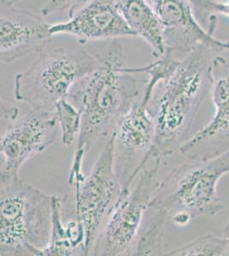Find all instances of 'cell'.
Instances as JSON below:
<instances>
[{
	"instance_id": "8992f818",
	"label": "cell",
	"mask_w": 229,
	"mask_h": 256,
	"mask_svg": "<svg viewBox=\"0 0 229 256\" xmlns=\"http://www.w3.org/2000/svg\"><path fill=\"white\" fill-rule=\"evenodd\" d=\"M162 158H152L140 172L134 189L121 196L96 238L91 256H131L160 182Z\"/></svg>"
},
{
	"instance_id": "44dd1931",
	"label": "cell",
	"mask_w": 229,
	"mask_h": 256,
	"mask_svg": "<svg viewBox=\"0 0 229 256\" xmlns=\"http://www.w3.org/2000/svg\"><path fill=\"white\" fill-rule=\"evenodd\" d=\"M19 114V110L15 104L1 99V120H16Z\"/></svg>"
},
{
	"instance_id": "52a82bcc",
	"label": "cell",
	"mask_w": 229,
	"mask_h": 256,
	"mask_svg": "<svg viewBox=\"0 0 229 256\" xmlns=\"http://www.w3.org/2000/svg\"><path fill=\"white\" fill-rule=\"evenodd\" d=\"M122 187L115 168V134L108 138L88 176L76 188V218L86 234V254L91 256L96 238L119 201Z\"/></svg>"
},
{
	"instance_id": "7c38bea8",
	"label": "cell",
	"mask_w": 229,
	"mask_h": 256,
	"mask_svg": "<svg viewBox=\"0 0 229 256\" xmlns=\"http://www.w3.org/2000/svg\"><path fill=\"white\" fill-rule=\"evenodd\" d=\"M1 62L12 64L30 53L40 52L51 44V25L33 12L1 6Z\"/></svg>"
},
{
	"instance_id": "2e32d148",
	"label": "cell",
	"mask_w": 229,
	"mask_h": 256,
	"mask_svg": "<svg viewBox=\"0 0 229 256\" xmlns=\"http://www.w3.org/2000/svg\"><path fill=\"white\" fill-rule=\"evenodd\" d=\"M150 214L139 233L131 256H163V236L168 218L162 212L149 208Z\"/></svg>"
},
{
	"instance_id": "d6986e66",
	"label": "cell",
	"mask_w": 229,
	"mask_h": 256,
	"mask_svg": "<svg viewBox=\"0 0 229 256\" xmlns=\"http://www.w3.org/2000/svg\"><path fill=\"white\" fill-rule=\"evenodd\" d=\"M199 22L207 24L212 16L221 15L229 19V0H189Z\"/></svg>"
},
{
	"instance_id": "ac0fdd59",
	"label": "cell",
	"mask_w": 229,
	"mask_h": 256,
	"mask_svg": "<svg viewBox=\"0 0 229 256\" xmlns=\"http://www.w3.org/2000/svg\"><path fill=\"white\" fill-rule=\"evenodd\" d=\"M224 239L222 236L207 234L190 242L176 250L163 254L168 256H224Z\"/></svg>"
},
{
	"instance_id": "ffe728a7",
	"label": "cell",
	"mask_w": 229,
	"mask_h": 256,
	"mask_svg": "<svg viewBox=\"0 0 229 256\" xmlns=\"http://www.w3.org/2000/svg\"><path fill=\"white\" fill-rule=\"evenodd\" d=\"M86 0H49L42 8L41 14L43 16H48L55 12H61L64 10L74 9L81 6Z\"/></svg>"
},
{
	"instance_id": "9a60e30c",
	"label": "cell",
	"mask_w": 229,
	"mask_h": 256,
	"mask_svg": "<svg viewBox=\"0 0 229 256\" xmlns=\"http://www.w3.org/2000/svg\"><path fill=\"white\" fill-rule=\"evenodd\" d=\"M128 26L150 46L156 58L167 56L163 26L149 0H116Z\"/></svg>"
},
{
	"instance_id": "7402d4cb",
	"label": "cell",
	"mask_w": 229,
	"mask_h": 256,
	"mask_svg": "<svg viewBox=\"0 0 229 256\" xmlns=\"http://www.w3.org/2000/svg\"><path fill=\"white\" fill-rule=\"evenodd\" d=\"M222 238L224 239V256H229V220L226 222V226L224 227L223 235Z\"/></svg>"
},
{
	"instance_id": "7a4b0ae2",
	"label": "cell",
	"mask_w": 229,
	"mask_h": 256,
	"mask_svg": "<svg viewBox=\"0 0 229 256\" xmlns=\"http://www.w3.org/2000/svg\"><path fill=\"white\" fill-rule=\"evenodd\" d=\"M227 50L229 40L214 35L185 56L157 84L147 105L156 126L151 158L162 159L179 152L191 138L198 110L210 94L212 62Z\"/></svg>"
},
{
	"instance_id": "3957f363",
	"label": "cell",
	"mask_w": 229,
	"mask_h": 256,
	"mask_svg": "<svg viewBox=\"0 0 229 256\" xmlns=\"http://www.w3.org/2000/svg\"><path fill=\"white\" fill-rule=\"evenodd\" d=\"M229 172V150L217 158L190 160L172 169L157 187L149 208L163 214L178 226L223 210L218 181Z\"/></svg>"
},
{
	"instance_id": "603a6c76",
	"label": "cell",
	"mask_w": 229,
	"mask_h": 256,
	"mask_svg": "<svg viewBox=\"0 0 229 256\" xmlns=\"http://www.w3.org/2000/svg\"><path fill=\"white\" fill-rule=\"evenodd\" d=\"M21 0H1V6H14L16 4L20 2Z\"/></svg>"
},
{
	"instance_id": "5bb4252c",
	"label": "cell",
	"mask_w": 229,
	"mask_h": 256,
	"mask_svg": "<svg viewBox=\"0 0 229 256\" xmlns=\"http://www.w3.org/2000/svg\"><path fill=\"white\" fill-rule=\"evenodd\" d=\"M65 196H52L51 238L41 256H74L86 254V234L77 218L64 222Z\"/></svg>"
},
{
	"instance_id": "4fadbf2b",
	"label": "cell",
	"mask_w": 229,
	"mask_h": 256,
	"mask_svg": "<svg viewBox=\"0 0 229 256\" xmlns=\"http://www.w3.org/2000/svg\"><path fill=\"white\" fill-rule=\"evenodd\" d=\"M158 16L164 32L167 56L187 55L215 35L217 18L208 19L205 30L195 16L189 0H149Z\"/></svg>"
},
{
	"instance_id": "9c48e42d",
	"label": "cell",
	"mask_w": 229,
	"mask_h": 256,
	"mask_svg": "<svg viewBox=\"0 0 229 256\" xmlns=\"http://www.w3.org/2000/svg\"><path fill=\"white\" fill-rule=\"evenodd\" d=\"M58 116L54 110L32 108L9 126L0 140V152L5 158L0 178L19 177L27 160L53 144L58 132Z\"/></svg>"
},
{
	"instance_id": "e0dca14e",
	"label": "cell",
	"mask_w": 229,
	"mask_h": 256,
	"mask_svg": "<svg viewBox=\"0 0 229 256\" xmlns=\"http://www.w3.org/2000/svg\"><path fill=\"white\" fill-rule=\"evenodd\" d=\"M59 128L62 132V143L70 146L78 137L81 128V113L67 98L60 100L56 105Z\"/></svg>"
},
{
	"instance_id": "277c9868",
	"label": "cell",
	"mask_w": 229,
	"mask_h": 256,
	"mask_svg": "<svg viewBox=\"0 0 229 256\" xmlns=\"http://www.w3.org/2000/svg\"><path fill=\"white\" fill-rule=\"evenodd\" d=\"M0 184V256H41L51 238L52 196L19 177Z\"/></svg>"
},
{
	"instance_id": "5b68a950",
	"label": "cell",
	"mask_w": 229,
	"mask_h": 256,
	"mask_svg": "<svg viewBox=\"0 0 229 256\" xmlns=\"http://www.w3.org/2000/svg\"><path fill=\"white\" fill-rule=\"evenodd\" d=\"M38 53L32 64L15 78V98L32 108L54 110L73 86L99 65L98 56L76 47L47 46Z\"/></svg>"
},
{
	"instance_id": "6da1fadb",
	"label": "cell",
	"mask_w": 229,
	"mask_h": 256,
	"mask_svg": "<svg viewBox=\"0 0 229 256\" xmlns=\"http://www.w3.org/2000/svg\"><path fill=\"white\" fill-rule=\"evenodd\" d=\"M99 65L73 86L66 98L81 113V128L70 168L69 184L84 181L83 162L93 144L110 136L139 98L135 68H129L124 47L117 40L97 54Z\"/></svg>"
},
{
	"instance_id": "ba28073f",
	"label": "cell",
	"mask_w": 229,
	"mask_h": 256,
	"mask_svg": "<svg viewBox=\"0 0 229 256\" xmlns=\"http://www.w3.org/2000/svg\"><path fill=\"white\" fill-rule=\"evenodd\" d=\"M141 98L122 117L115 134V168L122 184V194L130 190L131 184L152 159L156 126Z\"/></svg>"
},
{
	"instance_id": "8fae6325",
	"label": "cell",
	"mask_w": 229,
	"mask_h": 256,
	"mask_svg": "<svg viewBox=\"0 0 229 256\" xmlns=\"http://www.w3.org/2000/svg\"><path fill=\"white\" fill-rule=\"evenodd\" d=\"M81 6L70 10L67 22L51 25L52 34L73 35L81 44L136 36L122 16L116 0H86Z\"/></svg>"
},
{
	"instance_id": "30bf717a",
	"label": "cell",
	"mask_w": 229,
	"mask_h": 256,
	"mask_svg": "<svg viewBox=\"0 0 229 256\" xmlns=\"http://www.w3.org/2000/svg\"><path fill=\"white\" fill-rule=\"evenodd\" d=\"M210 80L215 114L180 147L179 152L188 160H209L229 150V62L220 55L212 62Z\"/></svg>"
}]
</instances>
